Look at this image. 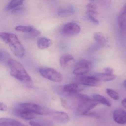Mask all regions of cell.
I'll use <instances>...</instances> for the list:
<instances>
[{"label":"cell","mask_w":126,"mask_h":126,"mask_svg":"<svg viewBox=\"0 0 126 126\" xmlns=\"http://www.w3.org/2000/svg\"><path fill=\"white\" fill-rule=\"evenodd\" d=\"M0 37L7 44L13 54L18 58H22L25 55V50L22 44L16 35L9 32H1Z\"/></svg>","instance_id":"1"},{"label":"cell","mask_w":126,"mask_h":126,"mask_svg":"<svg viewBox=\"0 0 126 126\" xmlns=\"http://www.w3.org/2000/svg\"><path fill=\"white\" fill-rule=\"evenodd\" d=\"M8 65L10 71V74L19 81L25 83H31L32 79L22 64L19 62L11 59Z\"/></svg>","instance_id":"2"},{"label":"cell","mask_w":126,"mask_h":126,"mask_svg":"<svg viewBox=\"0 0 126 126\" xmlns=\"http://www.w3.org/2000/svg\"><path fill=\"white\" fill-rule=\"evenodd\" d=\"M79 103L76 108L77 114L79 115H84L87 112L96 107L99 103L87 96L79 93Z\"/></svg>","instance_id":"3"},{"label":"cell","mask_w":126,"mask_h":126,"mask_svg":"<svg viewBox=\"0 0 126 126\" xmlns=\"http://www.w3.org/2000/svg\"><path fill=\"white\" fill-rule=\"evenodd\" d=\"M15 108L28 111L35 115L48 114L50 112V110L44 108L37 104L32 102L20 103Z\"/></svg>","instance_id":"4"},{"label":"cell","mask_w":126,"mask_h":126,"mask_svg":"<svg viewBox=\"0 0 126 126\" xmlns=\"http://www.w3.org/2000/svg\"><path fill=\"white\" fill-rule=\"evenodd\" d=\"M39 72L44 78L55 82H60L63 78L61 74L54 68L42 67L39 69Z\"/></svg>","instance_id":"5"},{"label":"cell","mask_w":126,"mask_h":126,"mask_svg":"<svg viewBox=\"0 0 126 126\" xmlns=\"http://www.w3.org/2000/svg\"><path fill=\"white\" fill-rule=\"evenodd\" d=\"M92 64L88 60L81 59L76 63L73 70V74L78 76H84L88 73L91 67Z\"/></svg>","instance_id":"6"},{"label":"cell","mask_w":126,"mask_h":126,"mask_svg":"<svg viewBox=\"0 0 126 126\" xmlns=\"http://www.w3.org/2000/svg\"><path fill=\"white\" fill-rule=\"evenodd\" d=\"M75 80V83L84 86L97 87L101 84L100 82L97 81L93 76H79Z\"/></svg>","instance_id":"7"},{"label":"cell","mask_w":126,"mask_h":126,"mask_svg":"<svg viewBox=\"0 0 126 126\" xmlns=\"http://www.w3.org/2000/svg\"><path fill=\"white\" fill-rule=\"evenodd\" d=\"M81 31L80 26L77 23L69 22L63 26L62 32L64 34L67 36H74L78 34Z\"/></svg>","instance_id":"8"},{"label":"cell","mask_w":126,"mask_h":126,"mask_svg":"<svg viewBox=\"0 0 126 126\" xmlns=\"http://www.w3.org/2000/svg\"><path fill=\"white\" fill-rule=\"evenodd\" d=\"M17 31L27 33L29 36L33 37L38 36L41 33L40 31L32 26L18 25L15 27Z\"/></svg>","instance_id":"9"},{"label":"cell","mask_w":126,"mask_h":126,"mask_svg":"<svg viewBox=\"0 0 126 126\" xmlns=\"http://www.w3.org/2000/svg\"><path fill=\"white\" fill-rule=\"evenodd\" d=\"M48 114L54 120L59 123H67L70 120L68 115L66 113L62 111H51L50 110Z\"/></svg>","instance_id":"10"},{"label":"cell","mask_w":126,"mask_h":126,"mask_svg":"<svg viewBox=\"0 0 126 126\" xmlns=\"http://www.w3.org/2000/svg\"><path fill=\"white\" fill-rule=\"evenodd\" d=\"M113 117L115 122L121 125L126 124V112L122 109L118 108L114 110Z\"/></svg>","instance_id":"11"},{"label":"cell","mask_w":126,"mask_h":126,"mask_svg":"<svg viewBox=\"0 0 126 126\" xmlns=\"http://www.w3.org/2000/svg\"><path fill=\"white\" fill-rule=\"evenodd\" d=\"M81 85L76 83H71L65 85L63 87L64 93L69 94H76L79 93L83 89Z\"/></svg>","instance_id":"12"},{"label":"cell","mask_w":126,"mask_h":126,"mask_svg":"<svg viewBox=\"0 0 126 126\" xmlns=\"http://www.w3.org/2000/svg\"><path fill=\"white\" fill-rule=\"evenodd\" d=\"M0 126H26L21 122L13 119L1 118L0 119Z\"/></svg>","instance_id":"13"},{"label":"cell","mask_w":126,"mask_h":126,"mask_svg":"<svg viewBox=\"0 0 126 126\" xmlns=\"http://www.w3.org/2000/svg\"><path fill=\"white\" fill-rule=\"evenodd\" d=\"M93 76L97 81L99 82L112 81L116 78V76L114 74H109L106 73H99Z\"/></svg>","instance_id":"14"},{"label":"cell","mask_w":126,"mask_h":126,"mask_svg":"<svg viewBox=\"0 0 126 126\" xmlns=\"http://www.w3.org/2000/svg\"><path fill=\"white\" fill-rule=\"evenodd\" d=\"M14 111L16 115L26 120H32L35 118V114L25 110L15 108Z\"/></svg>","instance_id":"15"},{"label":"cell","mask_w":126,"mask_h":126,"mask_svg":"<svg viewBox=\"0 0 126 126\" xmlns=\"http://www.w3.org/2000/svg\"><path fill=\"white\" fill-rule=\"evenodd\" d=\"M52 44L51 40L45 37H41L38 39L37 45L38 48L41 50L48 48Z\"/></svg>","instance_id":"16"},{"label":"cell","mask_w":126,"mask_h":126,"mask_svg":"<svg viewBox=\"0 0 126 126\" xmlns=\"http://www.w3.org/2000/svg\"><path fill=\"white\" fill-rule=\"evenodd\" d=\"M92 99L98 103H101L108 107L111 106V104L105 97L98 94H94L92 95Z\"/></svg>","instance_id":"17"},{"label":"cell","mask_w":126,"mask_h":126,"mask_svg":"<svg viewBox=\"0 0 126 126\" xmlns=\"http://www.w3.org/2000/svg\"><path fill=\"white\" fill-rule=\"evenodd\" d=\"M74 57L71 54H66L62 56L60 59V64L62 68H65L70 62L73 60Z\"/></svg>","instance_id":"18"},{"label":"cell","mask_w":126,"mask_h":126,"mask_svg":"<svg viewBox=\"0 0 126 126\" xmlns=\"http://www.w3.org/2000/svg\"><path fill=\"white\" fill-rule=\"evenodd\" d=\"M24 1L23 0H12L9 2L6 6V10H14L16 8L20 7L23 4Z\"/></svg>","instance_id":"19"},{"label":"cell","mask_w":126,"mask_h":126,"mask_svg":"<svg viewBox=\"0 0 126 126\" xmlns=\"http://www.w3.org/2000/svg\"><path fill=\"white\" fill-rule=\"evenodd\" d=\"M86 9L88 16H95L98 14V8L97 6L93 3H90L87 5Z\"/></svg>","instance_id":"20"},{"label":"cell","mask_w":126,"mask_h":126,"mask_svg":"<svg viewBox=\"0 0 126 126\" xmlns=\"http://www.w3.org/2000/svg\"><path fill=\"white\" fill-rule=\"evenodd\" d=\"M118 22L119 27L123 30L126 29V13L120 11L118 17Z\"/></svg>","instance_id":"21"},{"label":"cell","mask_w":126,"mask_h":126,"mask_svg":"<svg viewBox=\"0 0 126 126\" xmlns=\"http://www.w3.org/2000/svg\"><path fill=\"white\" fill-rule=\"evenodd\" d=\"M29 124L32 126H53L52 123L46 120H32L29 122Z\"/></svg>","instance_id":"22"},{"label":"cell","mask_w":126,"mask_h":126,"mask_svg":"<svg viewBox=\"0 0 126 126\" xmlns=\"http://www.w3.org/2000/svg\"><path fill=\"white\" fill-rule=\"evenodd\" d=\"M94 39L100 45H105L107 44L108 41L104 36L102 34L99 32L96 33L94 36Z\"/></svg>","instance_id":"23"},{"label":"cell","mask_w":126,"mask_h":126,"mask_svg":"<svg viewBox=\"0 0 126 126\" xmlns=\"http://www.w3.org/2000/svg\"><path fill=\"white\" fill-rule=\"evenodd\" d=\"M74 11L72 8L61 9L58 12V15L61 17H67L73 14Z\"/></svg>","instance_id":"24"},{"label":"cell","mask_w":126,"mask_h":126,"mask_svg":"<svg viewBox=\"0 0 126 126\" xmlns=\"http://www.w3.org/2000/svg\"><path fill=\"white\" fill-rule=\"evenodd\" d=\"M106 91L108 95L114 100H118L119 99V94L114 90L108 88L106 89Z\"/></svg>","instance_id":"25"},{"label":"cell","mask_w":126,"mask_h":126,"mask_svg":"<svg viewBox=\"0 0 126 126\" xmlns=\"http://www.w3.org/2000/svg\"><path fill=\"white\" fill-rule=\"evenodd\" d=\"M10 59L8 53L3 50H1L0 53V60L1 63H6L8 64V62Z\"/></svg>","instance_id":"26"},{"label":"cell","mask_w":126,"mask_h":126,"mask_svg":"<svg viewBox=\"0 0 126 126\" xmlns=\"http://www.w3.org/2000/svg\"><path fill=\"white\" fill-rule=\"evenodd\" d=\"M84 116H88L90 118L95 119H99L101 117L100 115L97 113L96 112H91L90 111L85 113L84 114Z\"/></svg>","instance_id":"27"},{"label":"cell","mask_w":126,"mask_h":126,"mask_svg":"<svg viewBox=\"0 0 126 126\" xmlns=\"http://www.w3.org/2000/svg\"><path fill=\"white\" fill-rule=\"evenodd\" d=\"M88 16L89 20L93 23L96 25H98L99 24V21L95 17V16Z\"/></svg>","instance_id":"28"},{"label":"cell","mask_w":126,"mask_h":126,"mask_svg":"<svg viewBox=\"0 0 126 126\" xmlns=\"http://www.w3.org/2000/svg\"><path fill=\"white\" fill-rule=\"evenodd\" d=\"M104 71L106 73L110 74H113L114 70H113V69L109 67L105 68H104Z\"/></svg>","instance_id":"29"},{"label":"cell","mask_w":126,"mask_h":126,"mask_svg":"<svg viewBox=\"0 0 126 126\" xmlns=\"http://www.w3.org/2000/svg\"><path fill=\"white\" fill-rule=\"evenodd\" d=\"M7 110V105L3 102H0V110L2 111H5Z\"/></svg>","instance_id":"30"},{"label":"cell","mask_w":126,"mask_h":126,"mask_svg":"<svg viewBox=\"0 0 126 126\" xmlns=\"http://www.w3.org/2000/svg\"><path fill=\"white\" fill-rule=\"evenodd\" d=\"M122 106L126 108V98L124 99L122 101Z\"/></svg>","instance_id":"31"},{"label":"cell","mask_w":126,"mask_h":126,"mask_svg":"<svg viewBox=\"0 0 126 126\" xmlns=\"http://www.w3.org/2000/svg\"><path fill=\"white\" fill-rule=\"evenodd\" d=\"M121 11L126 13V3H125V4L124 5V6H123L122 8L121 9Z\"/></svg>","instance_id":"32"},{"label":"cell","mask_w":126,"mask_h":126,"mask_svg":"<svg viewBox=\"0 0 126 126\" xmlns=\"http://www.w3.org/2000/svg\"><path fill=\"white\" fill-rule=\"evenodd\" d=\"M123 85H124V87L126 89V79H125L123 82Z\"/></svg>","instance_id":"33"}]
</instances>
